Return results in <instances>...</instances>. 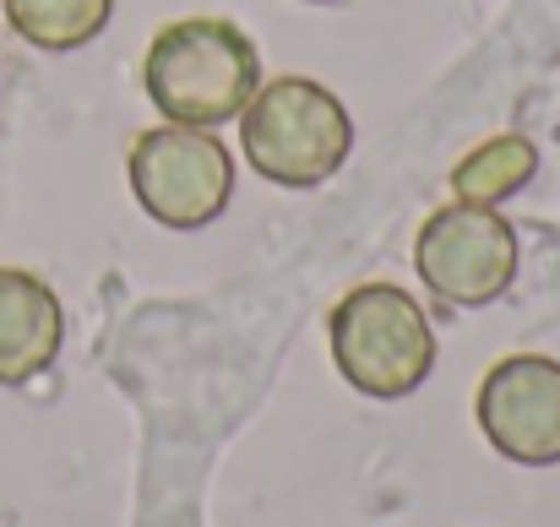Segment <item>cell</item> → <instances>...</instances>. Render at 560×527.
<instances>
[{"label":"cell","instance_id":"obj_2","mask_svg":"<svg viewBox=\"0 0 560 527\" xmlns=\"http://www.w3.org/2000/svg\"><path fill=\"white\" fill-rule=\"evenodd\" d=\"M240 153L261 179L283 190H316L338 175L354 153V120L311 77L261 82L240 109Z\"/></svg>","mask_w":560,"mask_h":527},{"label":"cell","instance_id":"obj_6","mask_svg":"<svg viewBox=\"0 0 560 527\" xmlns=\"http://www.w3.org/2000/svg\"><path fill=\"white\" fill-rule=\"evenodd\" d=\"M485 441L517 468L560 462V359L506 353L485 370L474 397Z\"/></svg>","mask_w":560,"mask_h":527},{"label":"cell","instance_id":"obj_9","mask_svg":"<svg viewBox=\"0 0 560 527\" xmlns=\"http://www.w3.org/2000/svg\"><path fill=\"white\" fill-rule=\"evenodd\" d=\"M0 11L22 44L44 55H71L109 27L115 0H0Z\"/></svg>","mask_w":560,"mask_h":527},{"label":"cell","instance_id":"obj_1","mask_svg":"<svg viewBox=\"0 0 560 527\" xmlns=\"http://www.w3.org/2000/svg\"><path fill=\"white\" fill-rule=\"evenodd\" d=\"M142 87L164 120L218 131L240 120V109L256 98L261 55L250 33L229 16H180L148 44Z\"/></svg>","mask_w":560,"mask_h":527},{"label":"cell","instance_id":"obj_8","mask_svg":"<svg viewBox=\"0 0 560 527\" xmlns=\"http://www.w3.org/2000/svg\"><path fill=\"white\" fill-rule=\"evenodd\" d=\"M539 175V142L523 131H501L485 137L479 148H468L452 164V201H474V207H501L517 190H528Z\"/></svg>","mask_w":560,"mask_h":527},{"label":"cell","instance_id":"obj_10","mask_svg":"<svg viewBox=\"0 0 560 527\" xmlns=\"http://www.w3.org/2000/svg\"><path fill=\"white\" fill-rule=\"evenodd\" d=\"M311 5H327V0H311Z\"/></svg>","mask_w":560,"mask_h":527},{"label":"cell","instance_id":"obj_7","mask_svg":"<svg viewBox=\"0 0 560 527\" xmlns=\"http://www.w3.org/2000/svg\"><path fill=\"white\" fill-rule=\"evenodd\" d=\"M60 343H66L60 294L27 267H0V386L38 380L60 359Z\"/></svg>","mask_w":560,"mask_h":527},{"label":"cell","instance_id":"obj_3","mask_svg":"<svg viewBox=\"0 0 560 527\" xmlns=\"http://www.w3.org/2000/svg\"><path fill=\"white\" fill-rule=\"evenodd\" d=\"M327 338H332L338 375L375 402L413 397L435 370V327L424 305L397 283L349 289L327 321Z\"/></svg>","mask_w":560,"mask_h":527},{"label":"cell","instance_id":"obj_5","mask_svg":"<svg viewBox=\"0 0 560 527\" xmlns=\"http://www.w3.org/2000/svg\"><path fill=\"white\" fill-rule=\"evenodd\" d=\"M126 175H131V196L142 201V212L180 234L218 223L234 196V159L223 137L201 126H175V120L148 126L131 142Z\"/></svg>","mask_w":560,"mask_h":527},{"label":"cell","instance_id":"obj_4","mask_svg":"<svg viewBox=\"0 0 560 527\" xmlns=\"http://www.w3.org/2000/svg\"><path fill=\"white\" fill-rule=\"evenodd\" d=\"M517 229L501 207L446 201L413 234V272L452 311H485L517 283Z\"/></svg>","mask_w":560,"mask_h":527}]
</instances>
